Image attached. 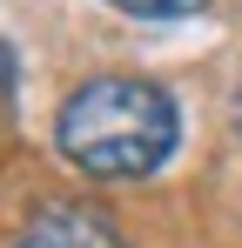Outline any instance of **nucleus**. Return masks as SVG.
<instances>
[{"instance_id":"nucleus-1","label":"nucleus","mask_w":242,"mask_h":248,"mask_svg":"<svg viewBox=\"0 0 242 248\" xmlns=\"http://www.w3.org/2000/svg\"><path fill=\"white\" fill-rule=\"evenodd\" d=\"M175 101L161 94L155 81H135V74H101L68 94L61 121H54V141L61 155L94 174V181H141L155 174L168 155H175Z\"/></svg>"},{"instance_id":"nucleus-2","label":"nucleus","mask_w":242,"mask_h":248,"mask_svg":"<svg viewBox=\"0 0 242 248\" xmlns=\"http://www.w3.org/2000/svg\"><path fill=\"white\" fill-rule=\"evenodd\" d=\"M14 248H128L121 228L101 215V208H81V202H47L27 215V228L14 235Z\"/></svg>"},{"instance_id":"nucleus-3","label":"nucleus","mask_w":242,"mask_h":248,"mask_svg":"<svg viewBox=\"0 0 242 248\" xmlns=\"http://www.w3.org/2000/svg\"><path fill=\"white\" fill-rule=\"evenodd\" d=\"M108 7H115V14H135V20H189L208 0H108Z\"/></svg>"},{"instance_id":"nucleus-4","label":"nucleus","mask_w":242,"mask_h":248,"mask_svg":"<svg viewBox=\"0 0 242 248\" xmlns=\"http://www.w3.org/2000/svg\"><path fill=\"white\" fill-rule=\"evenodd\" d=\"M236 141H242V87H236Z\"/></svg>"}]
</instances>
